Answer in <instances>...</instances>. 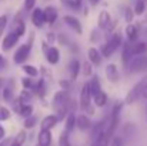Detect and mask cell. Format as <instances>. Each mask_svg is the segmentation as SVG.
<instances>
[{"label": "cell", "instance_id": "1f68e13d", "mask_svg": "<svg viewBox=\"0 0 147 146\" xmlns=\"http://www.w3.org/2000/svg\"><path fill=\"white\" fill-rule=\"evenodd\" d=\"M109 142H110V139L103 133V135H100L97 139H94L93 141V143H92V146H109Z\"/></svg>", "mask_w": 147, "mask_h": 146}, {"label": "cell", "instance_id": "7dc6e473", "mask_svg": "<svg viewBox=\"0 0 147 146\" xmlns=\"http://www.w3.org/2000/svg\"><path fill=\"white\" fill-rule=\"evenodd\" d=\"M34 4H36V0H24V7H26V10L34 9Z\"/></svg>", "mask_w": 147, "mask_h": 146}, {"label": "cell", "instance_id": "d6986e66", "mask_svg": "<svg viewBox=\"0 0 147 146\" xmlns=\"http://www.w3.org/2000/svg\"><path fill=\"white\" fill-rule=\"evenodd\" d=\"M119 123H120V117H110L109 126H107V129L104 130V135H106L109 139L114 136V133H116V130H117V128H119Z\"/></svg>", "mask_w": 147, "mask_h": 146}, {"label": "cell", "instance_id": "680465c9", "mask_svg": "<svg viewBox=\"0 0 147 146\" xmlns=\"http://www.w3.org/2000/svg\"><path fill=\"white\" fill-rule=\"evenodd\" d=\"M0 89H1V80H0Z\"/></svg>", "mask_w": 147, "mask_h": 146}, {"label": "cell", "instance_id": "db71d44e", "mask_svg": "<svg viewBox=\"0 0 147 146\" xmlns=\"http://www.w3.org/2000/svg\"><path fill=\"white\" fill-rule=\"evenodd\" d=\"M89 1H90L92 4H97V3L100 1V0H89Z\"/></svg>", "mask_w": 147, "mask_h": 146}, {"label": "cell", "instance_id": "7c38bea8", "mask_svg": "<svg viewBox=\"0 0 147 146\" xmlns=\"http://www.w3.org/2000/svg\"><path fill=\"white\" fill-rule=\"evenodd\" d=\"M76 128L79 130H89L92 128V120L86 116V115H80L76 117Z\"/></svg>", "mask_w": 147, "mask_h": 146}, {"label": "cell", "instance_id": "f6af8a7d", "mask_svg": "<svg viewBox=\"0 0 147 146\" xmlns=\"http://www.w3.org/2000/svg\"><path fill=\"white\" fill-rule=\"evenodd\" d=\"M109 146H123L121 138H119V136H113V139H111V142H110V145Z\"/></svg>", "mask_w": 147, "mask_h": 146}, {"label": "cell", "instance_id": "d4e9b609", "mask_svg": "<svg viewBox=\"0 0 147 146\" xmlns=\"http://www.w3.org/2000/svg\"><path fill=\"white\" fill-rule=\"evenodd\" d=\"M92 99H93L96 107H103V106H106V103H107V95H106L103 90L98 92L97 95H94Z\"/></svg>", "mask_w": 147, "mask_h": 146}, {"label": "cell", "instance_id": "816d5d0a", "mask_svg": "<svg viewBox=\"0 0 147 146\" xmlns=\"http://www.w3.org/2000/svg\"><path fill=\"white\" fill-rule=\"evenodd\" d=\"M6 138V130H4V128L0 125V141H3Z\"/></svg>", "mask_w": 147, "mask_h": 146}, {"label": "cell", "instance_id": "11a10c76", "mask_svg": "<svg viewBox=\"0 0 147 146\" xmlns=\"http://www.w3.org/2000/svg\"><path fill=\"white\" fill-rule=\"evenodd\" d=\"M74 1H76V3H77V4H79V6H80V4H82V1H83V0H74Z\"/></svg>", "mask_w": 147, "mask_h": 146}, {"label": "cell", "instance_id": "44dd1931", "mask_svg": "<svg viewBox=\"0 0 147 146\" xmlns=\"http://www.w3.org/2000/svg\"><path fill=\"white\" fill-rule=\"evenodd\" d=\"M39 146H50L51 145V133L50 130H40L37 136Z\"/></svg>", "mask_w": 147, "mask_h": 146}, {"label": "cell", "instance_id": "83f0119b", "mask_svg": "<svg viewBox=\"0 0 147 146\" xmlns=\"http://www.w3.org/2000/svg\"><path fill=\"white\" fill-rule=\"evenodd\" d=\"M80 70H82V73H83V76H84V77L93 76V65H92L90 62H87V60L82 65Z\"/></svg>", "mask_w": 147, "mask_h": 146}, {"label": "cell", "instance_id": "681fc988", "mask_svg": "<svg viewBox=\"0 0 147 146\" xmlns=\"http://www.w3.org/2000/svg\"><path fill=\"white\" fill-rule=\"evenodd\" d=\"M47 42H49L50 45H53V43L56 42V35H54V33H51V32L47 33Z\"/></svg>", "mask_w": 147, "mask_h": 146}, {"label": "cell", "instance_id": "2e32d148", "mask_svg": "<svg viewBox=\"0 0 147 146\" xmlns=\"http://www.w3.org/2000/svg\"><path fill=\"white\" fill-rule=\"evenodd\" d=\"M87 57H89V62H90L93 66H98V65H101L103 57H101V54H100L98 49L90 48L89 49V52H87Z\"/></svg>", "mask_w": 147, "mask_h": 146}, {"label": "cell", "instance_id": "74e56055", "mask_svg": "<svg viewBox=\"0 0 147 146\" xmlns=\"http://www.w3.org/2000/svg\"><path fill=\"white\" fill-rule=\"evenodd\" d=\"M59 146H70V142H69V133H67L66 130H63V132L60 133Z\"/></svg>", "mask_w": 147, "mask_h": 146}, {"label": "cell", "instance_id": "f35d334b", "mask_svg": "<svg viewBox=\"0 0 147 146\" xmlns=\"http://www.w3.org/2000/svg\"><path fill=\"white\" fill-rule=\"evenodd\" d=\"M36 122H37V117L32 115V116H29V117L24 119V128L26 129H32V128L36 126Z\"/></svg>", "mask_w": 147, "mask_h": 146}, {"label": "cell", "instance_id": "4dcf8cb0", "mask_svg": "<svg viewBox=\"0 0 147 146\" xmlns=\"http://www.w3.org/2000/svg\"><path fill=\"white\" fill-rule=\"evenodd\" d=\"M146 12V0H137L136 1V4H134V14H137V16H140V14H143Z\"/></svg>", "mask_w": 147, "mask_h": 146}, {"label": "cell", "instance_id": "7402d4cb", "mask_svg": "<svg viewBox=\"0 0 147 146\" xmlns=\"http://www.w3.org/2000/svg\"><path fill=\"white\" fill-rule=\"evenodd\" d=\"M131 52H130V43L129 42H126V43H123L121 45V62L124 63V66L127 67V65H129V62L131 60Z\"/></svg>", "mask_w": 147, "mask_h": 146}, {"label": "cell", "instance_id": "ee69618b", "mask_svg": "<svg viewBox=\"0 0 147 146\" xmlns=\"http://www.w3.org/2000/svg\"><path fill=\"white\" fill-rule=\"evenodd\" d=\"M124 16H126V22L130 24L131 22H133V17H134V13H133V9H130V7H127L126 9V12H124Z\"/></svg>", "mask_w": 147, "mask_h": 146}, {"label": "cell", "instance_id": "91938a15", "mask_svg": "<svg viewBox=\"0 0 147 146\" xmlns=\"http://www.w3.org/2000/svg\"><path fill=\"white\" fill-rule=\"evenodd\" d=\"M0 67H1V66H0Z\"/></svg>", "mask_w": 147, "mask_h": 146}, {"label": "cell", "instance_id": "f907efd6", "mask_svg": "<svg viewBox=\"0 0 147 146\" xmlns=\"http://www.w3.org/2000/svg\"><path fill=\"white\" fill-rule=\"evenodd\" d=\"M10 142H11V139H10V138H7V139L4 138L3 141H0V146H9L10 145Z\"/></svg>", "mask_w": 147, "mask_h": 146}, {"label": "cell", "instance_id": "e575fe53", "mask_svg": "<svg viewBox=\"0 0 147 146\" xmlns=\"http://www.w3.org/2000/svg\"><path fill=\"white\" fill-rule=\"evenodd\" d=\"M26 138H27L26 132H24V130H20V132L16 135V138L13 139V142H14V143H17L19 146H22L24 142H26Z\"/></svg>", "mask_w": 147, "mask_h": 146}, {"label": "cell", "instance_id": "3957f363", "mask_svg": "<svg viewBox=\"0 0 147 146\" xmlns=\"http://www.w3.org/2000/svg\"><path fill=\"white\" fill-rule=\"evenodd\" d=\"M146 82H147V79H143V80H140L139 83H136L129 90V93L126 95V99H124V103L126 105H133V103L139 102L140 99H143V90H144Z\"/></svg>", "mask_w": 147, "mask_h": 146}, {"label": "cell", "instance_id": "ba28073f", "mask_svg": "<svg viewBox=\"0 0 147 146\" xmlns=\"http://www.w3.org/2000/svg\"><path fill=\"white\" fill-rule=\"evenodd\" d=\"M63 22H64L71 30H74L77 35H82V33H83L82 23H80L79 19H76L74 16H64V17H63Z\"/></svg>", "mask_w": 147, "mask_h": 146}, {"label": "cell", "instance_id": "9a60e30c", "mask_svg": "<svg viewBox=\"0 0 147 146\" xmlns=\"http://www.w3.org/2000/svg\"><path fill=\"white\" fill-rule=\"evenodd\" d=\"M92 139L94 141V139H97L100 135H103L104 133V130H106V119H103V120H100L97 123H94V125H92Z\"/></svg>", "mask_w": 147, "mask_h": 146}, {"label": "cell", "instance_id": "f1b7e54d", "mask_svg": "<svg viewBox=\"0 0 147 146\" xmlns=\"http://www.w3.org/2000/svg\"><path fill=\"white\" fill-rule=\"evenodd\" d=\"M22 69H23V72L27 75V77H36V76L39 75L37 67H34L33 65H24Z\"/></svg>", "mask_w": 147, "mask_h": 146}, {"label": "cell", "instance_id": "f5cc1de1", "mask_svg": "<svg viewBox=\"0 0 147 146\" xmlns=\"http://www.w3.org/2000/svg\"><path fill=\"white\" fill-rule=\"evenodd\" d=\"M98 37H97V30H93L92 32V42H97Z\"/></svg>", "mask_w": 147, "mask_h": 146}, {"label": "cell", "instance_id": "7a4b0ae2", "mask_svg": "<svg viewBox=\"0 0 147 146\" xmlns=\"http://www.w3.org/2000/svg\"><path fill=\"white\" fill-rule=\"evenodd\" d=\"M80 107L83 112H86L89 115H94V107L92 106V92H90L89 82L83 83V88L80 92Z\"/></svg>", "mask_w": 147, "mask_h": 146}, {"label": "cell", "instance_id": "cb8c5ba5", "mask_svg": "<svg viewBox=\"0 0 147 146\" xmlns=\"http://www.w3.org/2000/svg\"><path fill=\"white\" fill-rule=\"evenodd\" d=\"M89 85H90L92 97L94 96V95H97L98 92H101V83H100V80H98V76H97V75H93V77H92V80L89 82Z\"/></svg>", "mask_w": 147, "mask_h": 146}, {"label": "cell", "instance_id": "4316f807", "mask_svg": "<svg viewBox=\"0 0 147 146\" xmlns=\"http://www.w3.org/2000/svg\"><path fill=\"white\" fill-rule=\"evenodd\" d=\"M32 92H34V93H37L39 96H45L46 95V85H45V79H40L37 83H34V88H33V90Z\"/></svg>", "mask_w": 147, "mask_h": 146}, {"label": "cell", "instance_id": "8d00e7d4", "mask_svg": "<svg viewBox=\"0 0 147 146\" xmlns=\"http://www.w3.org/2000/svg\"><path fill=\"white\" fill-rule=\"evenodd\" d=\"M123 102H117L111 110V116L110 117H120V113H121V109H123Z\"/></svg>", "mask_w": 147, "mask_h": 146}, {"label": "cell", "instance_id": "836d02e7", "mask_svg": "<svg viewBox=\"0 0 147 146\" xmlns=\"http://www.w3.org/2000/svg\"><path fill=\"white\" fill-rule=\"evenodd\" d=\"M10 116H11L10 109L6 107V106H0V122H3V120H9Z\"/></svg>", "mask_w": 147, "mask_h": 146}, {"label": "cell", "instance_id": "bcb514c9", "mask_svg": "<svg viewBox=\"0 0 147 146\" xmlns=\"http://www.w3.org/2000/svg\"><path fill=\"white\" fill-rule=\"evenodd\" d=\"M42 69H40V72H42V79H50V70L46 67V66H40Z\"/></svg>", "mask_w": 147, "mask_h": 146}, {"label": "cell", "instance_id": "277c9868", "mask_svg": "<svg viewBox=\"0 0 147 146\" xmlns=\"http://www.w3.org/2000/svg\"><path fill=\"white\" fill-rule=\"evenodd\" d=\"M127 67H129V72L133 73V75L147 70V56L142 54V56H134V57H131V60L129 62Z\"/></svg>", "mask_w": 147, "mask_h": 146}, {"label": "cell", "instance_id": "9f6ffc18", "mask_svg": "<svg viewBox=\"0 0 147 146\" xmlns=\"http://www.w3.org/2000/svg\"><path fill=\"white\" fill-rule=\"evenodd\" d=\"M9 146H19V145H17V143H14V142H11V143H10Z\"/></svg>", "mask_w": 147, "mask_h": 146}, {"label": "cell", "instance_id": "d6a6232c", "mask_svg": "<svg viewBox=\"0 0 147 146\" xmlns=\"http://www.w3.org/2000/svg\"><path fill=\"white\" fill-rule=\"evenodd\" d=\"M22 85H23V88H24V90H33V88H34V82H33V79L32 77H23L22 79Z\"/></svg>", "mask_w": 147, "mask_h": 146}, {"label": "cell", "instance_id": "ab89813d", "mask_svg": "<svg viewBox=\"0 0 147 146\" xmlns=\"http://www.w3.org/2000/svg\"><path fill=\"white\" fill-rule=\"evenodd\" d=\"M1 96H3V99H4L6 102H11V100L14 99V97H13V90H11L10 88H4Z\"/></svg>", "mask_w": 147, "mask_h": 146}, {"label": "cell", "instance_id": "f546056e", "mask_svg": "<svg viewBox=\"0 0 147 146\" xmlns=\"http://www.w3.org/2000/svg\"><path fill=\"white\" fill-rule=\"evenodd\" d=\"M32 113H33V106L27 103V105H22V107L19 109L17 115H20L23 117H29V116H32Z\"/></svg>", "mask_w": 147, "mask_h": 146}, {"label": "cell", "instance_id": "8992f818", "mask_svg": "<svg viewBox=\"0 0 147 146\" xmlns=\"http://www.w3.org/2000/svg\"><path fill=\"white\" fill-rule=\"evenodd\" d=\"M104 73H106V77L109 79V82H111V83H117L120 80V72H119V67L114 63L107 65L106 69H104Z\"/></svg>", "mask_w": 147, "mask_h": 146}, {"label": "cell", "instance_id": "6f0895ef", "mask_svg": "<svg viewBox=\"0 0 147 146\" xmlns=\"http://www.w3.org/2000/svg\"><path fill=\"white\" fill-rule=\"evenodd\" d=\"M143 22H144V23H146V22H147V16H146V17H144V19H143Z\"/></svg>", "mask_w": 147, "mask_h": 146}, {"label": "cell", "instance_id": "7bdbcfd3", "mask_svg": "<svg viewBox=\"0 0 147 146\" xmlns=\"http://www.w3.org/2000/svg\"><path fill=\"white\" fill-rule=\"evenodd\" d=\"M6 26H7V16H6V14H1V16H0V37H1V35L4 33Z\"/></svg>", "mask_w": 147, "mask_h": 146}, {"label": "cell", "instance_id": "484cf974", "mask_svg": "<svg viewBox=\"0 0 147 146\" xmlns=\"http://www.w3.org/2000/svg\"><path fill=\"white\" fill-rule=\"evenodd\" d=\"M19 37H22L23 35H24V32H26V24H24V22L22 20V19H16V23H14V30H13Z\"/></svg>", "mask_w": 147, "mask_h": 146}, {"label": "cell", "instance_id": "e0dca14e", "mask_svg": "<svg viewBox=\"0 0 147 146\" xmlns=\"http://www.w3.org/2000/svg\"><path fill=\"white\" fill-rule=\"evenodd\" d=\"M45 54H46V59H47V62L50 65H57L59 60H60V52H59V49L54 48V46H50L49 50Z\"/></svg>", "mask_w": 147, "mask_h": 146}, {"label": "cell", "instance_id": "603a6c76", "mask_svg": "<svg viewBox=\"0 0 147 146\" xmlns=\"http://www.w3.org/2000/svg\"><path fill=\"white\" fill-rule=\"evenodd\" d=\"M64 125H66V126H64V130H66L67 133H70V132L76 128V115H74V112H69V113H67Z\"/></svg>", "mask_w": 147, "mask_h": 146}, {"label": "cell", "instance_id": "5bb4252c", "mask_svg": "<svg viewBox=\"0 0 147 146\" xmlns=\"http://www.w3.org/2000/svg\"><path fill=\"white\" fill-rule=\"evenodd\" d=\"M80 67H82V63L77 60V59H71L70 60V65H69V72H70V80H76L79 73H80Z\"/></svg>", "mask_w": 147, "mask_h": 146}, {"label": "cell", "instance_id": "60d3db41", "mask_svg": "<svg viewBox=\"0 0 147 146\" xmlns=\"http://www.w3.org/2000/svg\"><path fill=\"white\" fill-rule=\"evenodd\" d=\"M64 6H67L69 9H73V10H77V9H80V6L74 1V0H60Z\"/></svg>", "mask_w": 147, "mask_h": 146}, {"label": "cell", "instance_id": "8fae6325", "mask_svg": "<svg viewBox=\"0 0 147 146\" xmlns=\"http://www.w3.org/2000/svg\"><path fill=\"white\" fill-rule=\"evenodd\" d=\"M43 14H45V23H49V24H53L57 20V17H59L57 9L53 7V6H47L43 10Z\"/></svg>", "mask_w": 147, "mask_h": 146}, {"label": "cell", "instance_id": "d590c367", "mask_svg": "<svg viewBox=\"0 0 147 146\" xmlns=\"http://www.w3.org/2000/svg\"><path fill=\"white\" fill-rule=\"evenodd\" d=\"M19 100H20L23 105H27V102L32 100V92H30V90H23V92L19 95Z\"/></svg>", "mask_w": 147, "mask_h": 146}, {"label": "cell", "instance_id": "5b68a950", "mask_svg": "<svg viewBox=\"0 0 147 146\" xmlns=\"http://www.w3.org/2000/svg\"><path fill=\"white\" fill-rule=\"evenodd\" d=\"M30 52H32V45L27 43V45H22L19 46V49L14 52V56H13V62L16 65H22L27 60V57L30 56Z\"/></svg>", "mask_w": 147, "mask_h": 146}, {"label": "cell", "instance_id": "52a82bcc", "mask_svg": "<svg viewBox=\"0 0 147 146\" xmlns=\"http://www.w3.org/2000/svg\"><path fill=\"white\" fill-rule=\"evenodd\" d=\"M17 42H19V36H17L13 30H11V32H9V33L4 36L3 42H1V50H3V52L10 50L14 45H17Z\"/></svg>", "mask_w": 147, "mask_h": 146}, {"label": "cell", "instance_id": "94428289", "mask_svg": "<svg viewBox=\"0 0 147 146\" xmlns=\"http://www.w3.org/2000/svg\"><path fill=\"white\" fill-rule=\"evenodd\" d=\"M37 146H39V145H37Z\"/></svg>", "mask_w": 147, "mask_h": 146}, {"label": "cell", "instance_id": "c3c4849f", "mask_svg": "<svg viewBox=\"0 0 147 146\" xmlns=\"http://www.w3.org/2000/svg\"><path fill=\"white\" fill-rule=\"evenodd\" d=\"M59 42H60L63 46H64V45L69 46V40H67V37H66L64 35H60V36H59Z\"/></svg>", "mask_w": 147, "mask_h": 146}, {"label": "cell", "instance_id": "ffe728a7", "mask_svg": "<svg viewBox=\"0 0 147 146\" xmlns=\"http://www.w3.org/2000/svg\"><path fill=\"white\" fill-rule=\"evenodd\" d=\"M130 52H131V56H142L147 52V43L137 42L134 45H130Z\"/></svg>", "mask_w": 147, "mask_h": 146}, {"label": "cell", "instance_id": "30bf717a", "mask_svg": "<svg viewBox=\"0 0 147 146\" xmlns=\"http://www.w3.org/2000/svg\"><path fill=\"white\" fill-rule=\"evenodd\" d=\"M32 23L36 26V27H43V24H45V14H43V9H40V7H36V9H33V12H32Z\"/></svg>", "mask_w": 147, "mask_h": 146}, {"label": "cell", "instance_id": "6da1fadb", "mask_svg": "<svg viewBox=\"0 0 147 146\" xmlns=\"http://www.w3.org/2000/svg\"><path fill=\"white\" fill-rule=\"evenodd\" d=\"M121 45H123L121 35H120V33H114V35L107 40V43H106V45H103L101 52H100L101 57H111V56H113V53L120 48Z\"/></svg>", "mask_w": 147, "mask_h": 146}, {"label": "cell", "instance_id": "ac0fdd59", "mask_svg": "<svg viewBox=\"0 0 147 146\" xmlns=\"http://www.w3.org/2000/svg\"><path fill=\"white\" fill-rule=\"evenodd\" d=\"M126 36L129 39V43H134L137 40V37H139V27L136 24H133V23L127 24L126 26Z\"/></svg>", "mask_w": 147, "mask_h": 146}, {"label": "cell", "instance_id": "4fadbf2b", "mask_svg": "<svg viewBox=\"0 0 147 146\" xmlns=\"http://www.w3.org/2000/svg\"><path fill=\"white\" fill-rule=\"evenodd\" d=\"M110 22H111V16L107 10H101L100 14H98V20H97V24L100 29L106 30L109 26H110Z\"/></svg>", "mask_w": 147, "mask_h": 146}, {"label": "cell", "instance_id": "9c48e42d", "mask_svg": "<svg viewBox=\"0 0 147 146\" xmlns=\"http://www.w3.org/2000/svg\"><path fill=\"white\" fill-rule=\"evenodd\" d=\"M59 123V119L56 115H47L42 119V123H40V130H51L56 125Z\"/></svg>", "mask_w": 147, "mask_h": 146}, {"label": "cell", "instance_id": "b9f144b4", "mask_svg": "<svg viewBox=\"0 0 147 146\" xmlns=\"http://www.w3.org/2000/svg\"><path fill=\"white\" fill-rule=\"evenodd\" d=\"M59 83H60V86H61V90H64V92H67V90H70V89H71V80L61 79Z\"/></svg>", "mask_w": 147, "mask_h": 146}]
</instances>
